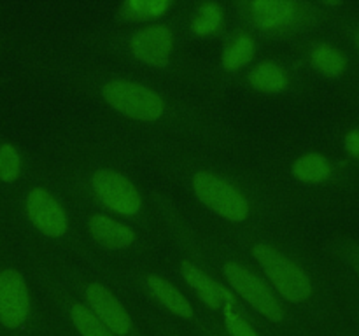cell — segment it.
Returning <instances> with one entry per match:
<instances>
[{"label":"cell","instance_id":"6da1fadb","mask_svg":"<svg viewBox=\"0 0 359 336\" xmlns=\"http://www.w3.org/2000/svg\"><path fill=\"white\" fill-rule=\"evenodd\" d=\"M252 255L277 294L291 303H304L312 294V282L298 262L269 244H256Z\"/></svg>","mask_w":359,"mask_h":336},{"label":"cell","instance_id":"7a4b0ae2","mask_svg":"<svg viewBox=\"0 0 359 336\" xmlns=\"http://www.w3.org/2000/svg\"><path fill=\"white\" fill-rule=\"evenodd\" d=\"M102 94L114 111L137 121H158L165 112L163 98L135 80H109L102 88Z\"/></svg>","mask_w":359,"mask_h":336},{"label":"cell","instance_id":"3957f363","mask_svg":"<svg viewBox=\"0 0 359 336\" xmlns=\"http://www.w3.org/2000/svg\"><path fill=\"white\" fill-rule=\"evenodd\" d=\"M193 192L207 209L231 223H244L251 212L245 196L230 182L210 172L193 175Z\"/></svg>","mask_w":359,"mask_h":336},{"label":"cell","instance_id":"277c9868","mask_svg":"<svg viewBox=\"0 0 359 336\" xmlns=\"http://www.w3.org/2000/svg\"><path fill=\"white\" fill-rule=\"evenodd\" d=\"M223 273L226 276L231 289L244 298L258 314L269 318L272 322H283L284 307L277 298L276 290L265 282L259 275H256L252 270L241 262L230 261L223 266Z\"/></svg>","mask_w":359,"mask_h":336},{"label":"cell","instance_id":"5b68a950","mask_svg":"<svg viewBox=\"0 0 359 336\" xmlns=\"http://www.w3.org/2000/svg\"><path fill=\"white\" fill-rule=\"evenodd\" d=\"M91 189L104 206L119 216H135L142 209V196L128 177L111 168L91 175Z\"/></svg>","mask_w":359,"mask_h":336},{"label":"cell","instance_id":"8992f818","mask_svg":"<svg viewBox=\"0 0 359 336\" xmlns=\"http://www.w3.org/2000/svg\"><path fill=\"white\" fill-rule=\"evenodd\" d=\"M30 314V293L23 275L14 268L0 272V324L16 329Z\"/></svg>","mask_w":359,"mask_h":336},{"label":"cell","instance_id":"52a82bcc","mask_svg":"<svg viewBox=\"0 0 359 336\" xmlns=\"http://www.w3.org/2000/svg\"><path fill=\"white\" fill-rule=\"evenodd\" d=\"M27 214L32 224L46 237L60 238L69 230L65 210L51 192L42 188H35L28 192Z\"/></svg>","mask_w":359,"mask_h":336},{"label":"cell","instance_id":"ba28073f","mask_svg":"<svg viewBox=\"0 0 359 336\" xmlns=\"http://www.w3.org/2000/svg\"><path fill=\"white\" fill-rule=\"evenodd\" d=\"M174 49V34L167 24H149L130 38V51L139 62L151 66H165Z\"/></svg>","mask_w":359,"mask_h":336},{"label":"cell","instance_id":"9c48e42d","mask_svg":"<svg viewBox=\"0 0 359 336\" xmlns=\"http://www.w3.org/2000/svg\"><path fill=\"white\" fill-rule=\"evenodd\" d=\"M88 308L114 332L116 336H128L132 332L133 322L121 301L102 284H90L84 290Z\"/></svg>","mask_w":359,"mask_h":336},{"label":"cell","instance_id":"30bf717a","mask_svg":"<svg viewBox=\"0 0 359 336\" xmlns=\"http://www.w3.org/2000/svg\"><path fill=\"white\" fill-rule=\"evenodd\" d=\"M181 273L186 284L195 290L200 301L207 304L210 310H224L228 307H235V298L231 290H228L226 287L216 282L212 276L207 275L195 262L182 261Z\"/></svg>","mask_w":359,"mask_h":336},{"label":"cell","instance_id":"8fae6325","mask_svg":"<svg viewBox=\"0 0 359 336\" xmlns=\"http://www.w3.org/2000/svg\"><path fill=\"white\" fill-rule=\"evenodd\" d=\"M249 13L256 27L263 30H283L297 23L300 6L291 0H252Z\"/></svg>","mask_w":359,"mask_h":336},{"label":"cell","instance_id":"7c38bea8","mask_svg":"<svg viewBox=\"0 0 359 336\" xmlns=\"http://www.w3.org/2000/svg\"><path fill=\"white\" fill-rule=\"evenodd\" d=\"M88 226H90L91 237L109 251H123L135 241V233L132 227L102 214L91 216Z\"/></svg>","mask_w":359,"mask_h":336},{"label":"cell","instance_id":"4fadbf2b","mask_svg":"<svg viewBox=\"0 0 359 336\" xmlns=\"http://www.w3.org/2000/svg\"><path fill=\"white\" fill-rule=\"evenodd\" d=\"M147 289L153 294L154 300L167 308L170 314L177 315L181 318H191L193 317V307L188 301V298L177 289L172 282L160 275H149L146 279Z\"/></svg>","mask_w":359,"mask_h":336},{"label":"cell","instance_id":"5bb4252c","mask_svg":"<svg viewBox=\"0 0 359 336\" xmlns=\"http://www.w3.org/2000/svg\"><path fill=\"white\" fill-rule=\"evenodd\" d=\"M332 163L321 153L302 154L291 167V174L304 184H321L332 177Z\"/></svg>","mask_w":359,"mask_h":336},{"label":"cell","instance_id":"9a60e30c","mask_svg":"<svg viewBox=\"0 0 359 336\" xmlns=\"http://www.w3.org/2000/svg\"><path fill=\"white\" fill-rule=\"evenodd\" d=\"M248 83L252 90L259 93H280L290 86L286 70L272 62H263L256 65L249 72Z\"/></svg>","mask_w":359,"mask_h":336},{"label":"cell","instance_id":"2e32d148","mask_svg":"<svg viewBox=\"0 0 359 336\" xmlns=\"http://www.w3.org/2000/svg\"><path fill=\"white\" fill-rule=\"evenodd\" d=\"M255 52L256 46L251 35L241 34L231 38L230 44L224 48L223 55H221V65L228 72H237L252 62Z\"/></svg>","mask_w":359,"mask_h":336},{"label":"cell","instance_id":"e0dca14e","mask_svg":"<svg viewBox=\"0 0 359 336\" xmlns=\"http://www.w3.org/2000/svg\"><path fill=\"white\" fill-rule=\"evenodd\" d=\"M311 62L318 72L323 76L337 77L344 74L347 66V59L340 49L330 44H318L311 52Z\"/></svg>","mask_w":359,"mask_h":336},{"label":"cell","instance_id":"ac0fdd59","mask_svg":"<svg viewBox=\"0 0 359 336\" xmlns=\"http://www.w3.org/2000/svg\"><path fill=\"white\" fill-rule=\"evenodd\" d=\"M172 7V0H126L119 13L123 18L133 21H147L161 18Z\"/></svg>","mask_w":359,"mask_h":336},{"label":"cell","instance_id":"d6986e66","mask_svg":"<svg viewBox=\"0 0 359 336\" xmlns=\"http://www.w3.org/2000/svg\"><path fill=\"white\" fill-rule=\"evenodd\" d=\"M223 24V9L216 2H203L191 18V31L198 37L216 34Z\"/></svg>","mask_w":359,"mask_h":336},{"label":"cell","instance_id":"ffe728a7","mask_svg":"<svg viewBox=\"0 0 359 336\" xmlns=\"http://www.w3.org/2000/svg\"><path fill=\"white\" fill-rule=\"evenodd\" d=\"M70 318L81 336H116L86 304L74 303L70 308Z\"/></svg>","mask_w":359,"mask_h":336},{"label":"cell","instance_id":"44dd1931","mask_svg":"<svg viewBox=\"0 0 359 336\" xmlns=\"http://www.w3.org/2000/svg\"><path fill=\"white\" fill-rule=\"evenodd\" d=\"M21 174V154L11 144L0 146V181L14 182Z\"/></svg>","mask_w":359,"mask_h":336},{"label":"cell","instance_id":"7402d4cb","mask_svg":"<svg viewBox=\"0 0 359 336\" xmlns=\"http://www.w3.org/2000/svg\"><path fill=\"white\" fill-rule=\"evenodd\" d=\"M224 317V328H226L230 336H259L258 332L252 329V326L235 310V307H228L223 310Z\"/></svg>","mask_w":359,"mask_h":336},{"label":"cell","instance_id":"603a6c76","mask_svg":"<svg viewBox=\"0 0 359 336\" xmlns=\"http://www.w3.org/2000/svg\"><path fill=\"white\" fill-rule=\"evenodd\" d=\"M344 146H346L347 153L354 156L359 161V130H351L344 139Z\"/></svg>","mask_w":359,"mask_h":336},{"label":"cell","instance_id":"cb8c5ba5","mask_svg":"<svg viewBox=\"0 0 359 336\" xmlns=\"http://www.w3.org/2000/svg\"><path fill=\"white\" fill-rule=\"evenodd\" d=\"M356 42H358V49H359V34H358V37H356Z\"/></svg>","mask_w":359,"mask_h":336}]
</instances>
